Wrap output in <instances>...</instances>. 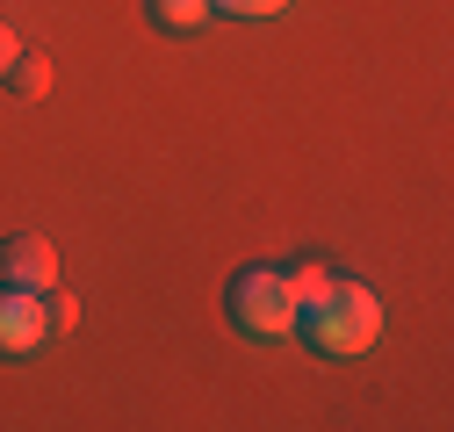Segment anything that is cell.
<instances>
[{
  "instance_id": "6da1fadb",
  "label": "cell",
  "mask_w": 454,
  "mask_h": 432,
  "mask_svg": "<svg viewBox=\"0 0 454 432\" xmlns=\"http://www.w3.org/2000/svg\"><path fill=\"white\" fill-rule=\"evenodd\" d=\"M296 339H303L310 353H325V360H354V353H368V346L382 339V303H375V289H361V282H332L317 303L296 310Z\"/></svg>"
},
{
  "instance_id": "7a4b0ae2",
  "label": "cell",
  "mask_w": 454,
  "mask_h": 432,
  "mask_svg": "<svg viewBox=\"0 0 454 432\" xmlns=\"http://www.w3.org/2000/svg\"><path fill=\"white\" fill-rule=\"evenodd\" d=\"M223 310H231V324L246 339H296V289L281 266H246V274L231 282V296H223Z\"/></svg>"
},
{
  "instance_id": "3957f363",
  "label": "cell",
  "mask_w": 454,
  "mask_h": 432,
  "mask_svg": "<svg viewBox=\"0 0 454 432\" xmlns=\"http://www.w3.org/2000/svg\"><path fill=\"white\" fill-rule=\"evenodd\" d=\"M51 339V303L43 289H8L0 282V360H22Z\"/></svg>"
},
{
  "instance_id": "277c9868",
  "label": "cell",
  "mask_w": 454,
  "mask_h": 432,
  "mask_svg": "<svg viewBox=\"0 0 454 432\" xmlns=\"http://www.w3.org/2000/svg\"><path fill=\"white\" fill-rule=\"evenodd\" d=\"M0 282L8 289H51L59 282V252H51L43 238H0Z\"/></svg>"
},
{
  "instance_id": "5b68a950",
  "label": "cell",
  "mask_w": 454,
  "mask_h": 432,
  "mask_svg": "<svg viewBox=\"0 0 454 432\" xmlns=\"http://www.w3.org/2000/svg\"><path fill=\"white\" fill-rule=\"evenodd\" d=\"M216 8L209 0H145V22L152 29H166V36H181V29H202Z\"/></svg>"
},
{
  "instance_id": "8992f818",
  "label": "cell",
  "mask_w": 454,
  "mask_h": 432,
  "mask_svg": "<svg viewBox=\"0 0 454 432\" xmlns=\"http://www.w3.org/2000/svg\"><path fill=\"white\" fill-rule=\"evenodd\" d=\"M0 87H15L22 101H43L51 94V58H36V50H15V66H8V80Z\"/></svg>"
},
{
  "instance_id": "52a82bcc",
  "label": "cell",
  "mask_w": 454,
  "mask_h": 432,
  "mask_svg": "<svg viewBox=\"0 0 454 432\" xmlns=\"http://www.w3.org/2000/svg\"><path fill=\"white\" fill-rule=\"evenodd\" d=\"M289 289H296V310H303V303H317V296L332 289V274H325V266H310V259H303V266H289Z\"/></svg>"
},
{
  "instance_id": "ba28073f",
  "label": "cell",
  "mask_w": 454,
  "mask_h": 432,
  "mask_svg": "<svg viewBox=\"0 0 454 432\" xmlns=\"http://www.w3.org/2000/svg\"><path fill=\"white\" fill-rule=\"evenodd\" d=\"M209 8H216V15H246V22H274L289 0H209Z\"/></svg>"
},
{
  "instance_id": "9c48e42d",
  "label": "cell",
  "mask_w": 454,
  "mask_h": 432,
  "mask_svg": "<svg viewBox=\"0 0 454 432\" xmlns=\"http://www.w3.org/2000/svg\"><path fill=\"white\" fill-rule=\"evenodd\" d=\"M43 303H51V332H73V324H80V303L73 296H51L43 289Z\"/></svg>"
},
{
  "instance_id": "30bf717a",
  "label": "cell",
  "mask_w": 454,
  "mask_h": 432,
  "mask_svg": "<svg viewBox=\"0 0 454 432\" xmlns=\"http://www.w3.org/2000/svg\"><path fill=\"white\" fill-rule=\"evenodd\" d=\"M15 50H22V43H15V29L0 22V80H8V66H15Z\"/></svg>"
}]
</instances>
